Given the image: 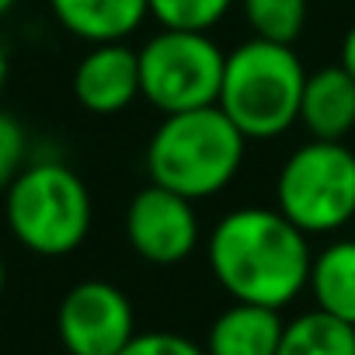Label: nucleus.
Returning a JSON list of instances; mask_svg holds the SVG:
<instances>
[{"label":"nucleus","instance_id":"f257e3e1","mask_svg":"<svg viewBox=\"0 0 355 355\" xmlns=\"http://www.w3.org/2000/svg\"><path fill=\"white\" fill-rule=\"evenodd\" d=\"M206 254L216 282L234 303L272 310L289 306L306 289L313 261L306 234L268 206H241L227 213L213 227Z\"/></svg>","mask_w":355,"mask_h":355},{"label":"nucleus","instance_id":"f03ea898","mask_svg":"<svg viewBox=\"0 0 355 355\" xmlns=\"http://www.w3.org/2000/svg\"><path fill=\"white\" fill-rule=\"evenodd\" d=\"M244 146L248 139L220 105L164 115L146 143V174L153 185L202 202L237 178Z\"/></svg>","mask_w":355,"mask_h":355},{"label":"nucleus","instance_id":"7ed1b4c3","mask_svg":"<svg viewBox=\"0 0 355 355\" xmlns=\"http://www.w3.org/2000/svg\"><path fill=\"white\" fill-rule=\"evenodd\" d=\"M306 70L293 46L248 39L223 63L220 108L244 139H275L300 122Z\"/></svg>","mask_w":355,"mask_h":355},{"label":"nucleus","instance_id":"20e7f679","mask_svg":"<svg viewBox=\"0 0 355 355\" xmlns=\"http://www.w3.org/2000/svg\"><path fill=\"white\" fill-rule=\"evenodd\" d=\"M4 216L25 251L63 258L87 241L94 202L73 167L63 160H35L8 185Z\"/></svg>","mask_w":355,"mask_h":355},{"label":"nucleus","instance_id":"39448f33","mask_svg":"<svg viewBox=\"0 0 355 355\" xmlns=\"http://www.w3.org/2000/svg\"><path fill=\"white\" fill-rule=\"evenodd\" d=\"M275 209L310 234H338L355 220V150L341 139L296 146L275 178Z\"/></svg>","mask_w":355,"mask_h":355},{"label":"nucleus","instance_id":"423d86ee","mask_svg":"<svg viewBox=\"0 0 355 355\" xmlns=\"http://www.w3.org/2000/svg\"><path fill=\"white\" fill-rule=\"evenodd\" d=\"M139 53V98L160 115H178L220 101L227 53L209 32L160 28Z\"/></svg>","mask_w":355,"mask_h":355},{"label":"nucleus","instance_id":"0eeeda50","mask_svg":"<svg viewBox=\"0 0 355 355\" xmlns=\"http://www.w3.org/2000/svg\"><path fill=\"white\" fill-rule=\"evenodd\" d=\"M56 331L70 355H119L136 334V313L119 286L87 279L63 296Z\"/></svg>","mask_w":355,"mask_h":355},{"label":"nucleus","instance_id":"6e6552de","mask_svg":"<svg viewBox=\"0 0 355 355\" xmlns=\"http://www.w3.org/2000/svg\"><path fill=\"white\" fill-rule=\"evenodd\" d=\"M129 248L150 265H178L199 248V213L196 202L160 185H143L125 209Z\"/></svg>","mask_w":355,"mask_h":355},{"label":"nucleus","instance_id":"1a4fd4ad","mask_svg":"<svg viewBox=\"0 0 355 355\" xmlns=\"http://www.w3.org/2000/svg\"><path fill=\"white\" fill-rule=\"evenodd\" d=\"M73 98L91 115H119L139 98V53L125 42L91 46L73 70Z\"/></svg>","mask_w":355,"mask_h":355},{"label":"nucleus","instance_id":"9d476101","mask_svg":"<svg viewBox=\"0 0 355 355\" xmlns=\"http://www.w3.org/2000/svg\"><path fill=\"white\" fill-rule=\"evenodd\" d=\"M300 122L313 139H345L355 129V80L341 63L306 73Z\"/></svg>","mask_w":355,"mask_h":355},{"label":"nucleus","instance_id":"9b49d317","mask_svg":"<svg viewBox=\"0 0 355 355\" xmlns=\"http://www.w3.org/2000/svg\"><path fill=\"white\" fill-rule=\"evenodd\" d=\"M56 21L80 42H125L146 18V0H49Z\"/></svg>","mask_w":355,"mask_h":355},{"label":"nucleus","instance_id":"f8f14e48","mask_svg":"<svg viewBox=\"0 0 355 355\" xmlns=\"http://www.w3.org/2000/svg\"><path fill=\"white\" fill-rule=\"evenodd\" d=\"M282 331L286 320L279 310L258 303H234L213 320L202 348L206 355H275Z\"/></svg>","mask_w":355,"mask_h":355},{"label":"nucleus","instance_id":"ddd939ff","mask_svg":"<svg viewBox=\"0 0 355 355\" xmlns=\"http://www.w3.org/2000/svg\"><path fill=\"white\" fill-rule=\"evenodd\" d=\"M306 289L317 310L355 327V241H331L310 261Z\"/></svg>","mask_w":355,"mask_h":355},{"label":"nucleus","instance_id":"4468645a","mask_svg":"<svg viewBox=\"0 0 355 355\" xmlns=\"http://www.w3.org/2000/svg\"><path fill=\"white\" fill-rule=\"evenodd\" d=\"M275 355H355V327L313 306L286 320Z\"/></svg>","mask_w":355,"mask_h":355},{"label":"nucleus","instance_id":"2eb2a0df","mask_svg":"<svg viewBox=\"0 0 355 355\" xmlns=\"http://www.w3.org/2000/svg\"><path fill=\"white\" fill-rule=\"evenodd\" d=\"M251 39L293 46L306 28V0H241Z\"/></svg>","mask_w":355,"mask_h":355},{"label":"nucleus","instance_id":"dca6fc26","mask_svg":"<svg viewBox=\"0 0 355 355\" xmlns=\"http://www.w3.org/2000/svg\"><path fill=\"white\" fill-rule=\"evenodd\" d=\"M150 18L160 28H178V32H209L216 28L234 0H146Z\"/></svg>","mask_w":355,"mask_h":355},{"label":"nucleus","instance_id":"f3484780","mask_svg":"<svg viewBox=\"0 0 355 355\" xmlns=\"http://www.w3.org/2000/svg\"><path fill=\"white\" fill-rule=\"evenodd\" d=\"M28 157V132L25 125L0 108V192H8V185L25 171Z\"/></svg>","mask_w":355,"mask_h":355},{"label":"nucleus","instance_id":"a211bd4d","mask_svg":"<svg viewBox=\"0 0 355 355\" xmlns=\"http://www.w3.org/2000/svg\"><path fill=\"white\" fill-rule=\"evenodd\" d=\"M119 355H206V348L174 331H136Z\"/></svg>","mask_w":355,"mask_h":355},{"label":"nucleus","instance_id":"6ab92c4d","mask_svg":"<svg viewBox=\"0 0 355 355\" xmlns=\"http://www.w3.org/2000/svg\"><path fill=\"white\" fill-rule=\"evenodd\" d=\"M348 73H352V80H355V25L345 32V39H341V60H338Z\"/></svg>","mask_w":355,"mask_h":355},{"label":"nucleus","instance_id":"aec40b11","mask_svg":"<svg viewBox=\"0 0 355 355\" xmlns=\"http://www.w3.org/2000/svg\"><path fill=\"white\" fill-rule=\"evenodd\" d=\"M8 77H11V53H8L4 42H0V94H4V87H8Z\"/></svg>","mask_w":355,"mask_h":355},{"label":"nucleus","instance_id":"412c9836","mask_svg":"<svg viewBox=\"0 0 355 355\" xmlns=\"http://www.w3.org/2000/svg\"><path fill=\"white\" fill-rule=\"evenodd\" d=\"M4 286H8V268H4V258H0V296H4Z\"/></svg>","mask_w":355,"mask_h":355},{"label":"nucleus","instance_id":"4be33fe9","mask_svg":"<svg viewBox=\"0 0 355 355\" xmlns=\"http://www.w3.org/2000/svg\"><path fill=\"white\" fill-rule=\"evenodd\" d=\"M15 4H18V0H0V18H4V15H8Z\"/></svg>","mask_w":355,"mask_h":355}]
</instances>
